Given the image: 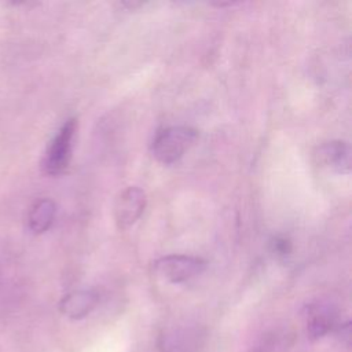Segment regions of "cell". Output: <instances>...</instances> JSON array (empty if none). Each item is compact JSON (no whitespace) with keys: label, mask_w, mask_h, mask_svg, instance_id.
<instances>
[{"label":"cell","mask_w":352,"mask_h":352,"mask_svg":"<svg viewBox=\"0 0 352 352\" xmlns=\"http://www.w3.org/2000/svg\"><path fill=\"white\" fill-rule=\"evenodd\" d=\"M197 129L187 125H175L158 131L151 142V154L162 165L177 162L194 146Z\"/></svg>","instance_id":"1"},{"label":"cell","mask_w":352,"mask_h":352,"mask_svg":"<svg viewBox=\"0 0 352 352\" xmlns=\"http://www.w3.org/2000/svg\"><path fill=\"white\" fill-rule=\"evenodd\" d=\"M77 129V120L69 118L65 124L59 128L56 135L50 142L44 160H43V169L50 176L60 175L69 166L72 151H73V140Z\"/></svg>","instance_id":"2"},{"label":"cell","mask_w":352,"mask_h":352,"mask_svg":"<svg viewBox=\"0 0 352 352\" xmlns=\"http://www.w3.org/2000/svg\"><path fill=\"white\" fill-rule=\"evenodd\" d=\"M206 268V261L198 256L168 254L153 263L154 272L169 283H184L201 275Z\"/></svg>","instance_id":"3"},{"label":"cell","mask_w":352,"mask_h":352,"mask_svg":"<svg viewBox=\"0 0 352 352\" xmlns=\"http://www.w3.org/2000/svg\"><path fill=\"white\" fill-rule=\"evenodd\" d=\"M147 204L146 192L138 186L124 188L114 202V220L118 230H126L133 226L144 212Z\"/></svg>","instance_id":"4"},{"label":"cell","mask_w":352,"mask_h":352,"mask_svg":"<svg viewBox=\"0 0 352 352\" xmlns=\"http://www.w3.org/2000/svg\"><path fill=\"white\" fill-rule=\"evenodd\" d=\"M99 293L92 289H81L67 293L59 301V311L69 319L78 320L88 316L99 304Z\"/></svg>","instance_id":"5"},{"label":"cell","mask_w":352,"mask_h":352,"mask_svg":"<svg viewBox=\"0 0 352 352\" xmlns=\"http://www.w3.org/2000/svg\"><path fill=\"white\" fill-rule=\"evenodd\" d=\"M315 155L320 165L337 173H349L351 170V147L346 142H326L318 147Z\"/></svg>","instance_id":"6"},{"label":"cell","mask_w":352,"mask_h":352,"mask_svg":"<svg viewBox=\"0 0 352 352\" xmlns=\"http://www.w3.org/2000/svg\"><path fill=\"white\" fill-rule=\"evenodd\" d=\"M336 327V311L326 302H314L307 308V334L319 340Z\"/></svg>","instance_id":"7"},{"label":"cell","mask_w":352,"mask_h":352,"mask_svg":"<svg viewBox=\"0 0 352 352\" xmlns=\"http://www.w3.org/2000/svg\"><path fill=\"white\" fill-rule=\"evenodd\" d=\"M56 205L50 198L37 199L29 209L28 227L33 234H43L48 231L55 220Z\"/></svg>","instance_id":"8"},{"label":"cell","mask_w":352,"mask_h":352,"mask_svg":"<svg viewBox=\"0 0 352 352\" xmlns=\"http://www.w3.org/2000/svg\"><path fill=\"white\" fill-rule=\"evenodd\" d=\"M287 346L289 342L286 341L285 334L274 331L263 336L249 352H286Z\"/></svg>","instance_id":"9"}]
</instances>
